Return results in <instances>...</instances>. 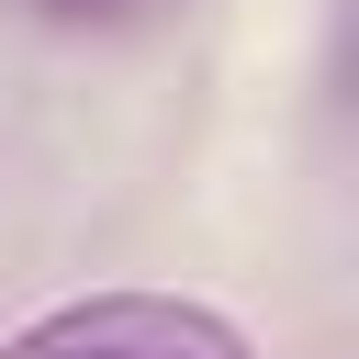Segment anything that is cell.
I'll return each instance as SVG.
<instances>
[{
    "label": "cell",
    "mask_w": 359,
    "mask_h": 359,
    "mask_svg": "<svg viewBox=\"0 0 359 359\" xmlns=\"http://www.w3.org/2000/svg\"><path fill=\"white\" fill-rule=\"evenodd\" d=\"M0 359H247V337L168 292H90V303L34 314Z\"/></svg>",
    "instance_id": "1"
},
{
    "label": "cell",
    "mask_w": 359,
    "mask_h": 359,
    "mask_svg": "<svg viewBox=\"0 0 359 359\" xmlns=\"http://www.w3.org/2000/svg\"><path fill=\"white\" fill-rule=\"evenodd\" d=\"M45 22H67V34H112V22H135L146 0H34Z\"/></svg>",
    "instance_id": "2"
}]
</instances>
